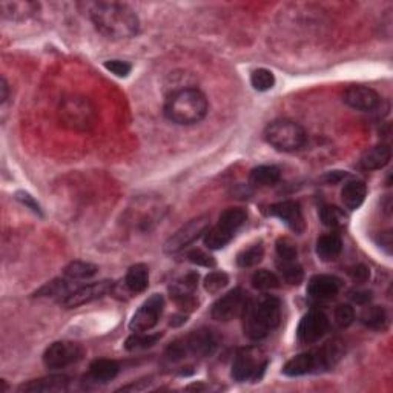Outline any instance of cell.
Returning a JSON list of instances; mask_svg holds the SVG:
<instances>
[{"instance_id":"6da1fadb","label":"cell","mask_w":393,"mask_h":393,"mask_svg":"<svg viewBox=\"0 0 393 393\" xmlns=\"http://www.w3.org/2000/svg\"><path fill=\"white\" fill-rule=\"evenodd\" d=\"M88 16L100 34L113 40L131 39L138 33L140 28L137 14L125 3H90L88 5Z\"/></svg>"},{"instance_id":"7a4b0ae2","label":"cell","mask_w":393,"mask_h":393,"mask_svg":"<svg viewBox=\"0 0 393 393\" xmlns=\"http://www.w3.org/2000/svg\"><path fill=\"white\" fill-rule=\"evenodd\" d=\"M241 318L244 335L254 341L263 339L281 323V301L273 295H258L244 304Z\"/></svg>"},{"instance_id":"3957f363","label":"cell","mask_w":393,"mask_h":393,"mask_svg":"<svg viewBox=\"0 0 393 393\" xmlns=\"http://www.w3.org/2000/svg\"><path fill=\"white\" fill-rule=\"evenodd\" d=\"M209 111V102L197 88H183L173 93L165 103V115L175 125H195L202 122Z\"/></svg>"},{"instance_id":"277c9868","label":"cell","mask_w":393,"mask_h":393,"mask_svg":"<svg viewBox=\"0 0 393 393\" xmlns=\"http://www.w3.org/2000/svg\"><path fill=\"white\" fill-rule=\"evenodd\" d=\"M341 357H343V346H341L339 341H330V343L324 344L320 348L300 353L289 360L283 367V374L286 376L295 378L324 372V370H330L335 366Z\"/></svg>"},{"instance_id":"5b68a950","label":"cell","mask_w":393,"mask_h":393,"mask_svg":"<svg viewBox=\"0 0 393 393\" xmlns=\"http://www.w3.org/2000/svg\"><path fill=\"white\" fill-rule=\"evenodd\" d=\"M264 138L272 147L281 152L300 151L307 142V132L296 122L280 118L266 126Z\"/></svg>"},{"instance_id":"8992f818","label":"cell","mask_w":393,"mask_h":393,"mask_svg":"<svg viewBox=\"0 0 393 393\" xmlns=\"http://www.w3.org/2000/svg\"><path fill=\"white\" fill-rule=\"evenodd\" d=\"M58 120L72 131H90L97 122V111L91 100L72 95L58 106Z\"/></svg>"},{"instance_id":"52a82bcc","label":"cell","mask_w":393,"mask_h":393,"mask_svg":"<svg viewBox=\"0 0 393 393\" xmlns=\"http://www.w3.org/2000/svg\"><path fill=\"white\" fill-rule=\"evenodd\" d=\"M248 214L241 207H229L220 215L218 225L212 229H207L204 234L206 248L212 250H218L227 246L234 239L235 232L246 223Z\"/></svg>"},{"instance_id":"ba28073f","label":"cell","mask_w":393,"mask_h":393,"mask_svg":"<svg viewBox=\"0 0 393 393\" xmlns=\"http://www.w3.org/2000/svg\"><path fill=\"white\" fill-rule=\"evenodd\" d=\"M266 367H268V358L259 348H241L234 358L231 376L239 383L258 381L262 380Z\"/></svg>"},{"instance_id":"9c48e42d","label":"cell","mask_w":393,"mask_h":393,"mask_svg":"<svg viewBox=\"0 0 393 393\" xmlns=\"http://www.w3.org/2000/svg\"><path fill=\"white\" fill-rule=\"evenodd\" d=\"M207 229H209V217L207 215H198V217L188 221L186 225H183L173 236H169L163 249H165L166 254H177V252L183 250L197 241L200 236L206 234Z\"/></svg>"},{"instance_id":"30bf717a","label":"cell","mask_w":393,"mask_h":393,"mask_svg":"<svg viewBox=\"0 0 393 393\" xmlns=\"http://www.w3.org/2000/svg\"><path fill=\"white\" fill-rule=\"evenodd\" d=\"M85 351L79 343L72 341H57L51 344L43 353V364L49 370L65 369L71 364H76L83 358Z\"/></svg>"},{"instance_id":"8fae6325","label":"cell","mask_w":393,"mask_h":393,"mask_svg":"<svg viewBox=\"0 0 393 393\" xmlns=\"http://www.w3.org/2000/svg\"><path fill=\"white\" fill-rule=\"evenodd\" d=\"M163 307H165L163 296L160 294H154L137 309V312L132 315L129 321V329L132 332H150L157 326L163 314Z\"/></svg>"},{"instance_id":"7c38bea8","label":"cell","mask_w":393,"mask_h":393,"mask_svg":"<svg viewBox=\"0 0 393 393\" xmlns=\"http://www.w3.org/2000/svg\"><path fill=\"white\" fill-rule=\"evenodd\" d=\"M246 301H248L246 292L240 287H235L214 303V306L211 309V315L214 320L217 321H223V323L231 321L236 316H241Z\"/></svg>"},{"instance_id":"4fadbf2b","label":"cell","mask_w":393,"mask_h":393,"mask_svg":"<svg viewBox=\"0 0 393 393\" xmlns=\"http://www.w3.org/2000/svg\"><path fill=\"white\" fill-rule=\"evenodd\" d=\"M114 286H115L114 281L111 280L97 281V283L74 289V291L61 303L65 309H77L80 306H83V304L93 303L95 300L103 298V296H106L108 294L114 291Z\"/></svg>"},{"instance_id":"5bb4252c","label":"cell","mask_w":393,"mask_h":393,"mask_svg":"<svg viewBox=\"0 0 393 393\" xmlns=\"http://www.w3.org/2000/svg\"><path fill=\"white\" fill-rule=\"evenodd\" d=\"M329 330V318L321 310H310L301 318L296 329V337L304 344H314L320 341Z\"/></svg>"},{"instance_id":"9a60e30c","label":"cell","mask_w":393,"mask_h":393,"mask_svg":"<svg viewBox=\"0 0 393 393\" xmlns=\"http://www.w3.org/2000/svg\"><path fill=\"white\" fill-rule=\"evenodd\" d=\"M198 286V273L189 272L188 275H184L183 278L177 280L175 283L170 284L169 294L170 298L175 301L177 306L182 310H186V312H192L198 306V301L195 298V289Z\"/></svg>"},{"instance_id":"2e32d148","label":"cell","mask_w":393,"mask_h":393,"mask_svg":"<svg viewBox=\"0 0 393 393\" xmlns=\"http://www.w3.org/2000/svg\"><path fill=\"white\" fill-rule=\"evenodd\" d=\"M182 341L188 355H194V357L198 358L211 357L218 347V339L209 329L194 330L188 337L182 338Z\"/></svg>"},{"instance_id":"e0dca14e","label":"cell","mask_w":393,"mask_h":393,"mask_svg":"<svg viewBox=\"0 0 393 393\" xmlns=\"http://www.w3.org/2000/svg\"><path fill=\"white\" fill-rule=\"evenodd\" d=\"M269 214L283 221L295 234L301 235L306 231V221H304L301 207L296 202H292V200H286V202H278L272 204L269 207Z\"/></svg>"},{"instance_id":"ac0fdd59","label":"cell","mask_w":393,"mask_h":393,"mask_svg":"<svg viewBox=\"0 0 393 393\" xmlns=\"http://www.w3.org/2000/svg\"><path fill=\"white\" fill-rule=\"evenodd\" d=\"M343 100L347 106H351L357 111H364V113L375 111L381 103L380 94L372 90V88L361 86V85L348 86L344 91Z\"/></svg>"},{"instance_id":"d6986e66","label":"cell","mask_w":393,"mask_h":393,"mask_svg":"<svg viewBox=\"0 0 393 393\" xmlns=\"http://www.w3.org/2000/svg\"><path fill=\"white\" fill-rule=\"evenodd\" d=\"M343 287V281L333 275H314L307 283V295L314 300H329L337 296Z\"/></svg>"},{"instance_id":"ffe728a7","label":"cell","mask_w":393,"mask_h":393,"mask_svg":"<svg viewBox=\"0 0 393 393\" xmlns=\"http://www.w3.org/2000/svg\"><path fill=\"white\" fill-rule=\"evenodd\" d=\"M70 378L65 375H49L20 384L17 392L20 393H51L68 390Z\"/></svg>"},{"instance_id":"44dd1931","label":"cell","mask_w":393,"mask_h":393,"mask_svg":"<svg viewBox=\"0 0 393 393\" xmlns=\"http://www.w3.org/2000/svg\"><path fill=\"white\" fill-rule=\"evenodd\" d=\"M367 195V186L364 182L361 180H352L344 184L343 191H341V200L343 204L348 211H357L358 207L364 203Z\"/></svg>"},{"instance_id":"7402d4cb","label":"cell","mask_w":393,"mask_h":393,"mask_svg":"<svg viewBox=\"0 0 393 393\" xmlns=\"http://www.w3.org/2000/svg\"><path fill=\"white\" fill-rule=\"evenodd\" d=\"M125 286L132 294L145 292L150 286V268L143 263L131 266L125 277Z\"/></svg>"},{"instance_id":"603a6c76","label":"cell","mask_w":393,"mask_h":393,"mask_svg":"<svg viewBox=\"0 0 393 393\" xmlns=\"http://www.w3.org/2000/svg\"><path fill=\"white\" fill-rule=\"evenodd\" d=\"M392 151L387 145H376L370 147L361 157V166L367 170H378L389 165Z\"/></svg>"},{"instance_id":"cb8c5ba5","label":"cell","mask_w":393,"mask_h":393,"mask_svg":"<svg viewBox=\"0 0 393 393\" xmlns=\"http://www.w3.org/2000/svg\"><path fill=\"white\" fill-rule=\"evenodd\" d=\"M118 372H120L118 362L108 358L94 360L90 366V378L94 383H100V384L114 380Z\"/></svg>"},{"instance_id":"d4e9b609","label":"cell","mask_w":393,"mask_h":393,"mask_svg":"<svg viewBox=\"0 0 393 393\" xmlns=\"http://www.w3.org/2000/svg\"><path fill=\"white\" fill-rule=\"evenodd\" d=\"M281 179V170L278 166L263 165L250 170L249 183L255 188H268L277 184Z\"/></svg>"},{"instance_id":"484cf974","label":"cell","mask_w":393,"mask_h":393,"mask_svg":"<svg viewBox=\"0 0 393 393\" xmlns=\"http://www.w3.org/2000/svg\"><path fill=\"white\" fill-rule=\"evenodd\" d=\"M360 321L369 329L383 332L389 328V314L381 306H367L362 309Z\"/></svg>"},{"instance_id":"4316f807","label":"cell","mask_w":393,"mask_h":393,"mask_svg":"<svg viewBox=\"0 0 393 393\" xmlns=\"http://www.w3.org/2000/svg\"><path fill=\"white\" fill-rule=\"evenodd\" d=\"M341 250H343V241H341L339 235L337 234L323 235L316 241V255L323 262H333V259H337Z\"/></svg>"},{"instance_id":"83f0119b","label":"cell","mask_w":393,"mask_h":393,"mask_svg":"<svg viewBox=\"0 0 393 393\" xmlns=\"http://www.w3.org/2000/svg\"><path fill=\"white\" fill-rule=\"evenodd\" d=\"M35 3L31 2H8V0H2L0 2V13H2L3 19L8 20H19L25 19L29 14L35 11Z\"/></svg>"},{"instance_id":"f1b7e54d","label":"cell","mask_w":393,"mask_h":393,"mask_svg":"<svg viewBox=\"0 0 393 393\" xmlns=\"http://www.w3.org/2000/svg\"><path fill=\"white\" fill-rule=\"evenodd\" d=\"M277 268L286 283L292 286H298L303 283L304 271L301 264L296 263L295 259H278Z\"/></svg>"},{"instance_id":"f546056e","label":"cell","mask_w":393,"mask_h":393,"mask_svg":"<svg viewBox=\"0 0 393 393\" xmlns=\"http://www.w3.org/2000/svg\"><path fill=\"white\" fill-rule=\"evenodd\" d=\"M97 272H99V268L93 263L72 262L63 269V277L71 281H79V280L93 278Z\"/></svg>"},{"instance_id":"4dcf8cb0","label":"cell","mask_w":393,"mask_h":393,"mask_svg":"<svg viewBox=\"0 0 393 393\" xmlns=\"http://www.w3.org/2000/svg\"><path fill=\"white\" fill-rule=\"evenodd\" d=\"M320 218L323 221L324 226H328L330 229H344L348 223L347 214L339 209L338 206H324L320 211Z\"/></svg>"},{"instance_id":"1f68e13d","label":"cell","mask_w":393,"mask_h":393,"mask_svg":"<svg viewBox=\"0 0 393 393\" xmlns=\"http://www.w3.org/2000/svg\"><path fill=\"white\" fill-rule=\"evenodd\" d=\"M264 257V246L262 241H258L252 246L243 249L239 255H236V264L240 266L241 269L254 268L259 262H262Z\"/></svg>"},{"instance_id":"d6a6232c","label":"cell","mask_w":393,"mask_h":393,"mask_svg":"<svg viewBox=\"0 0 393 393\" xmlns=\"http://www.w3.org/2000/svg\"><path fill=\"white\" fill-rule=\"evenodd\" d=\"M161 333H146V332H134L126 339L125 347L126 351H138V348H146L160 341Z\"/></svg>"},{"instance_id":"836d02e7","label":"cell","mask_w":393,"mask_h":393,"mask_svg":"<svg viewBox=\"0 0 393 393\" xmlns=\"http://www.w3.org/2000/svg\"><path fill=\"white\" fill-rule=\"evenodd\" d=\"M71 280L63 278V280H53L51 283H47L42 289L35 292V296H51V298H56V296H63L66 298L71 294ZM62 298V300H63Z\"/></svg>"},{"instance_id":"e575fe53","label":"cell","mask_w":393,"mask_h":393,"mask_svg":"<svg viewBox=\"0 0 393 393\" xmlns=\"http://www.w3.org/2000/svg\"><path fill=\"white\" fill-rule=\"evenodd\" d=\"M252 286H254L257 291L268 292L272 291V289L280 287V278L271 271L259 269L252 275Z\"/></svg>"},{"instance_id":"d590c367","label":"cell","mask_w":393,"mask_h":393,"mask_svg":"<svg viewBox=\"0 0 393 393\" xmlns=\"http://www.w3.org/2000/svg\"><path fill=\"white\" fill-rule=\"evenodd\" d=\"M250 85L254 86L255 91H269L275 85V76L269 70L258 68L250 74Z\"/></svg>"},{"instance_id":"8d00e7d4","label":"cell","mask_w":393,"mask_h":393,"mask_svg":"<svg viewBox=\"0 0 393 393\" xmlns=\"http://www.w3.org/2000/svg\"><path fill=\"white\" fill-rule=\"evenodd\" d=\"M229 284V277L227 273L221 272V271H215L211 272L209 275H206L204 281H203V286H204V291L209 292V294H218L223 291V289Z\"/></svg>"},{"instance_id":"74e56055","label":"cell","mask_w":393,"mask_h":393,"mask_svg":"<svg viewBox=\"0 0 393 393\" xmlns=\"http://www.w3.org/2000/svg\"><path fill=\"white\" fill-rule=\"evenodd\" d=\"M355 321V310L351 304H339L335 309V323L339 328H348Z\"/></svg>"},{"instance_id":"f35d334b","label":"cell","mask_w":393,"mask_h":393,"mask_svg":"<svg viewBox=\"0 0 393 393\" xmlns=\"http://www.w3.org/2000/svg\"><path fill=\"white\" fill-rule=\"evenodd\" d=\"M188 258H189L191 263H194L197 266H203V268H215V264H217L214 257L207 254V252L202 250V249L191 250L188 254Z\"/></svg>"},{"instance_id":"ab89813d","label":"cell","mask_w":393,"mask_h":393,"mask_svg":"<svg viewBox=\"0 0 393 393\" xmlns=\"http://www.w3.org/2000/svg\"><path fill=\"white\" fill-rule=\"evenodd\" d=\"M277 254L280 259H295L296 258V246L292 240L278 239L277 241Z\"/></svg>"},{"instance_id":"60d3db41","label":"cell","mask_w":393,"mask_h":393,"mask_svg":"<svg viewBox=\"0 0 393 393\" xmlns=\"http://www.w3.org/2000/svg\"><path fill=\"white\" fill-rule=\"evenodd\" d=\"M105 68L117 77H128L129 72L132 71L131 63L123 61H108L105 62Z\"/></svg>"},{"instance_id":"b9f144b4","label":"cell","mask_w":393,"mask_h":393,"mask_svg":"<svg viewBox=\"0 0 393 393\" xmlns=\"http://www.w3.org/2000/svg\"><path fill=\"white\" fill-rule=\"evenodd\" d=\"M348 275H351V278L355 281V283L362 284L370 278V271H369L367 266L358 264V266H355V268L348 271Z\"/></svg>"},{"instance_id":"7bdbcfd3","label":"cell","mask_w":393,"mask_h":393,"mask_svg":"<svg viewBox=\"0 0 393 393\" xmlns=\"http://www.w3.org/2000/svg\"><path fill=\"white\" fill-rule=\"evenodd\" d=\"M16 198L19 200V202L22 203V204H25L26 207H29V209H31L34 214H39V215H42V209H40V206H39V203L35 202V200L28 194V192H17L16 194Z\"/></svg>"},{"instance_id":"ee69618b","label":"cell","mask_w":393,"mask_h":393,"mask_svg":"<svg viewBox=\"0 0 393 393\" xmlns=\"http://www.w3.org/2000/svg\"><path fill=\"white\" fill-rule=\"evenodd\" d=\"M370 298H372V294L367 291H358L352 294V300L357 304H367Z\"/></svg>"},{"instance_id":"f6af8a7d","label":"cell","mask_w":393,"mask_h":393,"mask_svg":"<svg viewBox=\"0 0 393 393\" xmlns=\"http://www.w3.org/2000/svg\"><path fill=\"white\" fill-rule=\"evenodd\" d=\"M346 175H347V174H346V173H343V170H333V173H329L328 175L324 177V180L328 182V183L335 184V183H338V182L343 180Z\"/></svg>"},{"instance_id":"bcb514c9","label":"cell","mask_w":393,"mask_h":393,"mask_svg":"<svg viewBox=\"0 0 393 393\" xmlns=\"http://www.w3.org/2000/svg\"><path fill=\"white\" fill-rule=\"evenodd\" d=\"M8 83H6V80L5 77H2V80H0V102L5 103L6 99H8Z\"/></svg>"},{"instance_id":"7dc6e473","label":"cell","mask_w":393,"mask_h":393,"mask_svg":"<svg viewBox=\"0 0 393 393\" xmlns=\"http://www.w3.org/2000/svg\"><path fill=\"white\" fill-rule=\"evenodd\" d=\"M183 323H186V315H182V316H173L170 318V326H180Z\"/></svg>"}]
</instances>
